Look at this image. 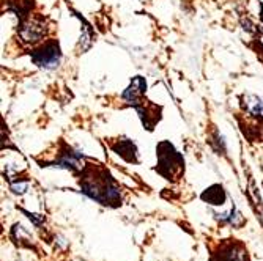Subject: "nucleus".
<instances>
[{
    "instance_id": "nucleus-1",
    "label": "nucleus",
    "mask_w": 263,
    "mask_h": 261,
    "mask_svg": "<svg viewBox=\"0 0 263 261\" xmlns=\"http://www.w3.org/2000/svg\"><path fill=\"white\" fill-rule=\"evenodd\" d=\"M81 189L82 192L106 206L117 208L122 205V192L118 184L114 181L110 173L104 169L97 170H84L82 179H81Z\"/></svg>"
},
{
    "instance_id": "nucleus-2",
    "label": "nucleus",
    "mask_w": 263,
    "mask_h": 261,
    "mask_svg": "<svg viewBox=\"0 0 263 261\" xmlns=\"http://www.w3.org/2000/svg\"><path fill=\"white\" fill-rule=\"evenodd\" d=\"M158 151V172L165 179L175 181L184 172V159L183 156L171 145L169 142H161L156 148Z\"/></svg>"
},
{
    "instance_id": "nucleus-3",
    "label": "nucleus",
    "mask_w": 263,
    "mask_h": 261,
    "mask_svg": "<svg viewBox=\"0 0 263 261\" xmlns=\"http://www.w3.org/2000/svg\"><path fill=\"white\" fill-rule=\"evenodd\" d=\"M30 58L32 62L44 69H54L59 66L60 58H62V52H60V44L57 39H49L44 44H41L36 49H33L30 52Z\"/></svg>"
},
{
    "instance_id": "nucleus-4",
    "label": "nucleus",
    "mask_w": 263,
    "mask_h": 261,
    "mask_svg": "<svg viewBox=\"0 0 263 261\" xmlns=\"http://www.w3.org/2000/svg\"><path fill=\"white\" fill-rule=\"evenodd\" d=\"M17 33L21 36V39L27 44H35L38 41H41L46 35V24L44 21L38 19V17H26L21 19Z\"/></svg>"
},
{
    "instance_id": "nucleus-5",
    "label": "nucleus",
    "mask_w": 263,
    "mask_h": 261,
    "mask_svg": "<svg viewBox=\"0 0 263 261\" xmlns=\"http://www.w3.org/2000/svg\"><path fill=\"white\" fill-rule=\"evenodd\" d=\"M52 165L54 167H59V169H66L71 172H76L82 167V154H79L73 148L66 147L65 151L60 153L59 159H55L52 162Z\"/></svg>"
},
{
    "instance_id": "nucleus-6",
    "label": "nucleus",
    "mask_w": 263,
    "mask_h": 261,
    "mask_svg": "<svg viewBox=\"0 0 263 261\" xmlns=\"http://www.w3.org/2000/svg\"><path fill=\"white\" fill-rule=\"evenodd\" d=\"M145 90H147V82L142 76H136L131 82V85L123 91L122 98L125 101H128V104L131 106H139L142 103V98L143 94H145Z\"/></svg>"
},
{
    "instance_id": "nucleus-7",
    "label": "nucleus",
    "mask_w": 263,
    "mask_h": 261,
    "mask_svg": "<svg viewBox=\"0 0 263 261\" xmlns=\"http://www.w3.org/2000/svg\"><path fill=\"white\" fill-rule=\"evenodd\" d=\"M112 150L129 164H137L139 162L137 147H136L134 142H131L129 138H118L115 144H112Z\"/></svg>"
},
{
    "instance_id": "nucleus-8",
    "label": "nucleus",
    "mask_w": 263,
    "mask_h": 261,
    "mask_svg": "<svg viewBox=\"0 0 263 261\" xmlns=\"http://www.w3.org/2000/svg\"><path fill=\"white\" fill-rule=\"evenodd\" d=\"M226 191L221 184H213L211 187H208L206 191L202 194V200L213 205V206H221L226 203Z\"/></svg>"
},
{
    "instance_id": "nucleus-9",
    "label": "nucleus",
    "mask_w": 263,
    "mask_h": 261,
    "mask_svg": "<svg viewBox=\"0 0 263 261\" xmlns=\"http://www.w3.org/2000/svg\"><path fill=\"white\" fill-rule=\"evenodd\" d=\"M221 261H248V255L245 256V252L241 253V255H236V256H233L232 253L230 255H227V256H222V258H219Z\"/></svg>"
},
{
    "instance_id": "nucleus-10",
    "label": "nucleus",
    "mask_w": 263,
    "mask_h": 261,
    "mask_svg": "<svg viewBox=\"0 0 263 261\" xmlns=\"http://www.w3.org/2000/svg\"><path fill=\"white\" fill-rule=\"evenodd\" d=\"M258 46H260V49L257 51V54L261 57V62H263V44H260V43H258Z\"/></svg>"
},
{
    "instance_id": "nucleus-11",
    "label": "nucleus",
    "mask_w": 263,
    "mask_h": 261,
    "mask_svg": "<svg viewBox=\"0 0 263 261\" xmlns=\"http://www.w3.org/2000/svg\"><path fill=\"white\" fill-rule=\"evenodd\" d=\"M260 19L263 21V4L260 5Z\"/></svg>"
}]
</instances>
